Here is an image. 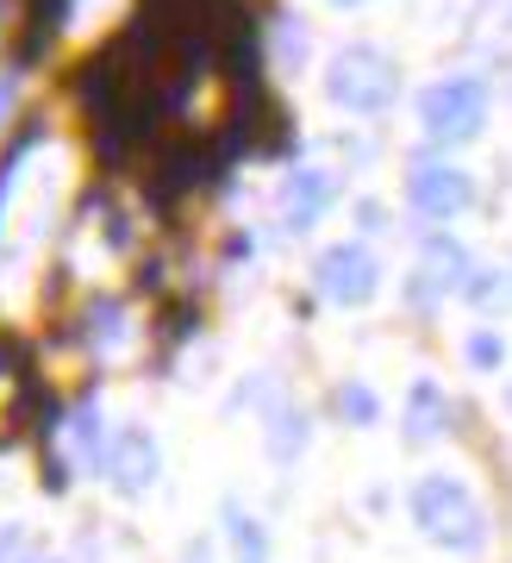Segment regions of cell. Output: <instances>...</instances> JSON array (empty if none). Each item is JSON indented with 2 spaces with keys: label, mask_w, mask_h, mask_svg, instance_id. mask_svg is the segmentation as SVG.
I'll return each instance as SVG.
<instances>
[{
  "label": "cell",
  "mask_w": 512,
  "mask_h": 563,
  "mask_svg": "<svg viewBox=\"0 0 512 563\" xmlns=\"http://www.w3.org/2000/svg\"><path fill=\"white\" fill-rule=\"evenodd\" d=\"M413 520L425 539L456 551V558H469V551L488 544V507L475 501V488L463 476H444V470L413 488Z\"/></svg>",
  "instance_id": "1"
},
{
  "label": "cell",
  "mask_w": 512,
  "mask_h": 563,
  "mask_svg": "<svg viewBox=\"0 0 512 563\" xmlns=\"http://www.w3.org/2000/svg\"><path fill=\"white\" fill-rule=\"evenodd\" d=\"M325 95L350 113H381V107L400 95V63L381 51V44H344L332 57V76H325Z\"/></svg>",
  "instance_id": "2"
},
{
  "label": "cell",
  "mask_w": 512,
  "mask_h": 563,
  "mask_svg": "<svg viewBox=\"0 0 512 563\" xmlns=\"http://www.w3.org/2000/svg\"><path fill=\"white\" fill-rule=\"evenodd\" d=\"M419 120H425V132H432L437 144L481 139V125H488V81L481 76H444L437 88H425Z\"/></svg>",
  "instance_id": "3"
},
{
  "label": "cell",
  "mask_w": 512,
  "mask_h": 563,
  "mask_svg": "<svg viewBox=\"0 0 512 563\" xmlns=\"http://www.w3.org/2000/svg\"><path fill=\"white\" fill-rule=\"evenodd\" d=\"M313 276H319V295L337 307H363L381 288V263H375L369 244H332L325 257L313 263Z\"/></svg>",
  "instance_id": "4"
},
{
  "label": "cell",
  "mask_w": 512,
  "mask_h": 563,
  "mask_svg": "<svg viewBox=\"0 0 512 563\" xmlns=\"http://www.w3.org/2000/svg\"><path fill=\"white\" fill-rule=\"evenodd\" d=\"M407 195H413L419 213H432V220H456V213L475 201V181L463 176L456 163H419L413 176H407Z\"/></svg>",
  "instance_id": "5"
},
{
  "label": "cell",
  "mask_w": 512,
  "mask_h": 563,
  "mask_svg": "<svg viewBox=\"0 0 512 563\" xmlns=\"http://www.w3.org/2000/svg\"><path fill=\"white\" fill-rule=\"evenodd\" d=\"M107 476H113L119 495H144L157 483V439L151 432H119L107 444Z\"/></svg>",
  "instance_id": "6"
},
{
  "label": "cell",
  "mask_w": 512,
  "mask_h": 563,
  "mask_svg": "<svg viewBox=\"0 0 512 563\" xmlns=\"http://www.w3.org/2000/svg\"><path fill=\"white\" fill-rule=\"evenodd\" d=\"M337 181L325 176V169H300V176H288V188H281V225L288 232H307V225H319V213L332 207Z\"/></svg>",
  "instance_id": "7"
},
{
  "label": "cell",
  "mask_w": 512,
  "mask_h": 563,
  "mask_svg": "<svg viewBox=\"0 0 512 563\" xmlns=\"http://www.w3.org/2000/svg\"><path fill=\"white\" fill-rule=\"evenodd\" d=\"M463 276H469L463 244H456V239H432V244H425V257H419L413 295H419V301H432V295H444V288H463Z\"/></svg>",
  "instance_id": "8"
},
{
  "label": "cell",
  "mask_w": 512,
  "mask_h": 563,
  "mask_svg": "<svg viewBox=\"0 0 512 563\" xmlns=\"http://www.w3.org/2000/svg\"><path fill=\"white\" fill-rule=\"evenodd\" d=\"M444 426H450V407H444L437 383H419V388H413V401H407V439L425 444V439H437Z\"/></svg>",
  "instance_id": "9"
},
{
  "label": "cell",
  "mask_w": 512,
  "mask_h": 563,
  "mask_svg": "<svg viewBox=\"0 0 512 563\" xmlns=\"http://www.w3.org/2000/svg\"><path fill=\"white\" fill-rule=\"evenodd\" d=\"M225 520H232V544H237V563H269V539H263V526L244 514V507H225Z\"/></svg>",
  "instance_id": "10"
},
{
  "label": "cell",
  "mask_w": 512,
  "mask_h": 563,
  "mask_svg": "<svg viewBox=\"0 0 512 563\" xmlns=\"http://www.w3.org/2000/svg\"><path fill=\"white\" fill-rule=\"evenodd\" d=\"M337 407H344V420H356V426H369L375 413H381V407H375V395L363 383H344L337 388Z\"/></svg>",
  "instance_id": "11"
},
{
  "label": "cell",
  "mask_w": 512,
  "mask_h": 563,
  "mask_svg": "<svg viewBox=\"0 0 512 563\" xmlns=\"http://www.w3.org/2000/svg\"><path fill=\"white\" fill-rule=\"evenodd\" d=\"M469 363H475V369H493V363H500V339H493V332H475V339H469Z\"/></svg>",
  "instance_id": "12"
},
{
  "label": "cell",
  "mask_w": 512,
  "mask_h": 563,
  "mask_svg": "<svg viewBox=\"0 0 512 563\" xmlns=\"http://www.w3.org/2000/svg\"><path fill=\"white\" fill-rule=\"evenodd\" d=\"M0 563H32V544H25V532H0Z\"/></svg>",
  "instance_id": "13"
},
{
  "label": "cell",
  "mask_w": 512,
  "mask_h": 563,
  "mask_svg": "<svg viewBox=\"0 0 512 563\" xmlns=\"http://www.w3.org/2000/svg\"><path fill=\"white\" fill-rule=\"evenodd\" d=\"M7 101H13V88H7V81H0V113H7Z\"/></svg>",
  "instance_id": "14"
},
{
  "label": "cell",
  "mask_w": 512,
  "mask_h": 563,
  "mask_svg": "<svg viewBox=\"0 0 512 563\" xmlns=\"http://www.w3.org/2000/svg\"><path fill=\"white\" fill-rule=\"evenodd\" d=\"M188 563H207V551H194V558H188Z\"/></svg>",
  "instance_id": "15"
},
{
  "label": "cell",
  "mask_w": 512,
  "mask_h": 563,
  "mask_svg": "<svg viewBox=\"0 0 512 563\" xmlns=\"http://www.w3.org/2000/svg\"><path fill=\"white\" fill-rule=\"evenodd\" d=\"M337 7H356V0H337Z\"/></svg>",
  "instance_id": "16"
},
{
  "label": "cell",
  "mask_w": 512,
  "mask_h": 563,
  "mask_svg": "<svg viewBox=\"0 0 512 563\" xmlns=\"http://www.w3.org/2000/svg\"><path fill=\"white\" fill-rule=\"evenodd\" d=\"M507 401H512V395H507Z\"/></svg>",
  "instance_id": "17"
}]
</instances>
